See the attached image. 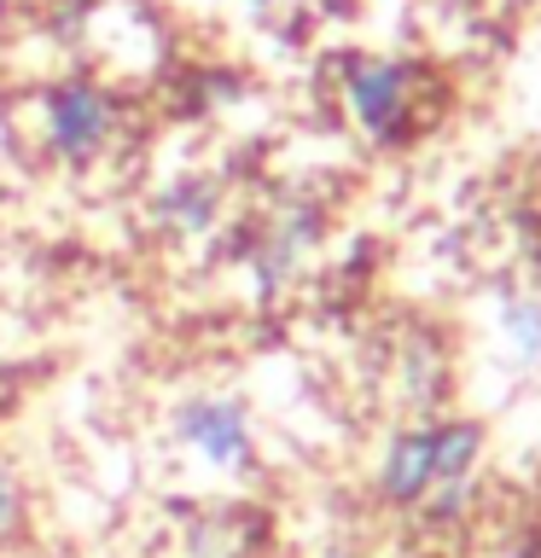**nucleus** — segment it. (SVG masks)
<instances>
[{"label":"nucleus","instance_id":"nucleus-1","mask_svg":"<svg viewBox=\"0 0 541 558\" xmlns=\"http://www.w3.org/2000/svg\"><path fill=\"white\" fill-rule=\"evenodd\" d=\"M122 134V99L94 76H64L41 94V146L59 169H94Z\"/></svg>","mask_w":541,"mask_h":558},{"label":"nucleus","instance_id":"nucleus-2","mask_svg":"<svg viewBox=\"0 0 541 558\" xmlns=\"http://www.w3.org/2000/svg\"><path fill=\"white\" fill-rule=\"evenodd\" d=\"M169 436L181 453H192L204 471H221V477H244L256 465V425L239 396L221 390L181 396L169 408Z\"/></svg>","mask_w":541,"mask_h":558},{"label":"nucleus","instance_id":"nucleus-3","mask_svg":"<svg viewBox=\"0 0 541 558\" xmlns=\"http://www.w3.org/2000/svg\"><path fill=\"white\" fill-rule=\"evenodd\" d=\"M326 233V209L314 198H279L274 216L262 221V233L251 239V251H244V274H251V296L256 303H274L279 291L297 279L303 268V256L321 244Z\"/></svg>","mask_w":541,"mask_h":558},{"label":"nucleus","instance_id":"nucleus-4","mask_svg":"<svg viewBox=\"0 0 541 558\" xmlns=\"http://www.w3.org/2000/svg\"><path fill=\"white\" fill-rule=\"evenodd\" d=\"M344 105L366 140H396L408 129L413 70L396 59H349L344 64Z\"/></svg>","mask_w":541,"mask_h":558},{"label":"nucleus","instance_id":"nucleus-5","mask_svg":"<svg viewBox=\"0 0 541 558\" xmlns=\"http://www.w3.org/2000/svg\"><path fill=\"white\" fill-rule=\"evenodd\" d=\"M221 204H227L221 174H204V169L175 174L152 198V227L169 239H209L221 227Z\"/></svg>","mask_w":541,"mask_h":558},{"label":"nucleus","instance_id":"nucleus-6","mask_svg":"<svg viewBox=\"0 0 541 558\" xmlns=\"http://www.w3.org/2000/svg\"><path fill=\"white\" fill-rule=\"evenodd\" d=\"M436 488V448H431V425L396 430L390 448L378 460V495L384 506H419Z\"/></svg>","mask_w":541,"mask_h":558},{"label":"nucleus","instance_id":"nucleus-7","mask_svg":"<svg viewBox=\"0 0 541 558\" xmlns=\"http://www.w3.org/2000/svg\"><path fill=\"white\" fill-rule=\"evenodd\" d=\"M431 448H436V483H466L483 453V430L466 425V418H448V425H431Z\"/></svg>","mask_w":541,"mask_h":558},{"label":"nucleus","instance_id":"nucleus-8","mask_svg":"<svg viewBox=\"0 0 541 558\" xmlns=\"http://www.w3.org/2000/svg\"><path fill=\"white\" fill-rule=\"evenodd\" d=\"M501 326H506V338H513V349L524 361H536L541 355V303H530V296H513L501 314Z\"/></svg>","mask_w":541,"mask_h":558},{"label":"nucleus","instance_id":"nucleus-9","mask_svg":"<svg viewBox=\"0 0 541 558\" xmlns=\"http://www.w3.org/2000/svg\"><path fill=\"white\" fill-rule=\"evenodd\" d=\"M187 558H239V535L227 518H199L187 530Z\"/></svg>","mask_w":541,"mask_h":558},{"label":"nucleus","instance_id":"nucleus-10","mask_svg":"<svg viewBox=\"0 0 541 558\" xmlns=\"http://www.w3.org/2000/svg\"><path fill=\"white\" fill-rule=\"evenodd\" d=\"M24 523H29V488H24L17 471L0 465V547L24 535Z\"/></svg>","mask_w":541,"mask_h":558},{"label":"nucleus","instance_id":"nucleus-11","mask_svg":"<svg viewBox=\"0 0 541 558\" xmlns=\"http://www.w3.org/2000/svg\"><path fill=\"white\" fill-rule=\"evenodd\" d=\"M239 7H251V12H268V7H274V0H239Z\"/></svg>","mask_w":541,"mask_h":558},{"label":"nucleus","instance_id":"nucleus-12","mask_svg":"<svg viewBox=\"0 0 541 558\" xmlns=\"http://www.w3.org/2000/svg\"><path fill=\"white\" fill-rule=\"evenodd\" d=\"M326 558H361V553H326Z\"/></svg>","mask_w":541,"mask_h":558}]
</instances>
